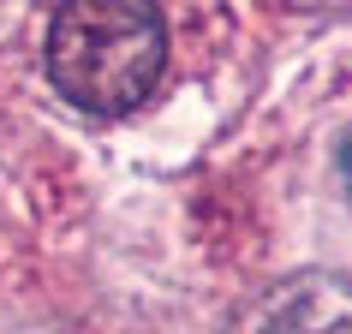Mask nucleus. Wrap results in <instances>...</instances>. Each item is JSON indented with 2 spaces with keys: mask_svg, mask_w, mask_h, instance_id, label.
I'll use <instances>...</instances> for the list:
<instances>
[{
  "mask_svg": "<svg viewBox=\"0 0 352 334\" xmlns=\"http://www.w3.org/2000/svg\"><path fill=\"white\" fill-rule=\"evenodd\" d=\"M167 60V30L149 0H66L48 30V78L84 113L138 108Z\"/></svg>",
  "mask_w": 352,
  "mask_h": 334,
  "instance_id": "nucleus-1",
  "label": "nucleus"
},
{
  "mask_svg": "<svg viewBox=\"0 0 352 334\" xmlns=\"http://www.w3.org/2000/svg\"><path fill=\"white\" fill-rule=\"evenodd\" d=\"M257 334H352V287L334 275L287 280L263 304Z\"/></svg>",
  "mask_w": 352,
  "mask_h": 334,
  "instance_id": "nucleus-2",
  "label": "nucleus"
},
{
  "mask_svg": "<svg viewBox=\"0 0 352 334\" xmlns=\"http://www.w3.org/2000/svg\"><path fill=\"white\" fill-rule=\"evenodd\" d=\"M340 179H346V191H352V144H346V155H340Z\"/></svg>",
  "mask_w": 352,
  "mask_h": 334,
  "instance_id": "nucleus-3",
  "label": "nucleus"
}]
</instances>
